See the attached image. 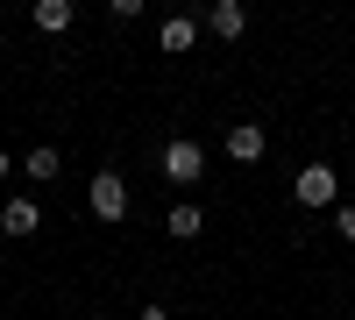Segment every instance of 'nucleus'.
Wrapping results in <instances>:
<instances>
[{"label": "nucleus", "instance_id": "1", "mask_svg": "<svg viewBox=\"0 0 355 320\" xmlns=\"http://www.w3.org/2000/svg\"><path fill=\"white\" fill-rule=\"evenodd\" d=\"M85 207H93L100 221H121V214H128V178H121V171H93V185H85Z\"/></svg>", "mask_w": 355, "mask_h": 320}, {"label": "nucleus", "instance_id": "2", "mask_svg": "<svg viewBox=\"0 0 355 320\" xmlns=\"http://www.w3.org/2000/svg\"><path fill=\"white\" fill-rule=\"evenodd\" d=\"M291 199H299V207H334V199H341L334 164H306L299 178H291Z\"/></svg>", "mask_w": 355, "mask_h": 320}, {"label": "nucleus", "instance_id": "3", "mask_svg": "<svg viewBox=\"0 0 355 320\" xmlns=\"http://www.w3.org/2000/svg\"><path fill=\"white\" fill-rule=\"evenodd\" d=\"M199 171H206V150H199L192 135H171L164 142V178L171 185H199Z\"/></svg>", "mask_w": 355, "mask_h": 320}, {"label": "nucleus", "instance_id": "4", "mask_svg": "<svg viewBox=\"0 0 355 320\" xmlns=\"http://www.w3.org/2000/svg\"><path fill=\"white\" fill-rule=\"evenodd\" d=\"M43 228V207L36 199H8V207H0V235H15V242H28Z\"/></svg>", "mask_w": 355, "mask_h": 320}, {"label": "nucleus", "instance_id": "5", "mask_svg": "<svg viewBox=\"0 0 355 320\" xmlns=\"http://www.w3.org/2000/svg\"><path fill=\"white\" fill-rule=\"evenodd\" d=\"M206 28H214L220 43H234L249 28V8H242V0H214V8H206Z\"/></svg>", "mask_w": 355, "mask_h": 320}, {"label": "nucleus", "instance_id": "6", "mask_svg": "<svg viewBox=\"0 0 355 320\" xmlns=\"http://www.w3.org/2000/svg\"><path fill=\"white\" fill-rule=\"evenodd\" d=\"M263 150H270V135H263L256 121H234V128H227V157H234V164H256Z\"/></svg>", "mask_w": 355, "mask_h": 320}, {"label": "nucleus", "instance_id": "7", "mask_svg": "<svg viewBox=\"0 0 355 320\" xmlns=\"http://www.w3.org/2000/svg\"><path fill=\"white\" fill-rule=\"evenodd\" d=\"M157 43H164L171 57H185V50L199 43V22H192V15H171V22H164V36H157Z\"/></svg>", "mask_w": 355, "mask_h": 320}, {"label": "nucleus", "instance_id": "8", "mask_svg": "<svg viewBox=\"0 0 355 320\" xmlns=\"http://www.w3.org/2000/svg\"><path fill=\"white\" fill-rule=\"evenodd\" d=\"M164 228H171L178 242H199V228H206V221H199V207H192V199H178V207H171V221H164Z\"/></svg>", "mask_w": 355, "mask_h": 320}, {"label": "nucleus", "instance_id": "9", "mask_svg": "<svg viewBox=\"0 0 355 320\" xmlns=\"http://www.w3.org/2000/svg\"><path fill=\"white\" fill-rule=\"evenodd\" d=\"M36 28H43V36L71 28V0H36Z\"/></svg>", "mask_w": 355, "mask_h": 320}, {"label": "nucleus", "instance_id": "10", "mask_svg": "<svg viewBox=\"0 0 355 320\" xmlns=\"http://www.w3.org/2000/svg\"><path fill=\"white\" fill-rule=\"evenodd\" d=\"M57 171H64V157H57L50 142H43V150H28V178H36V185H50Z\"/></svg>", "mask_w": 355, "mask_h": 320}, {"label": "nucleus", "instance_id": "11", "mask_svg": "<svg viewBox=\"0 0 355 320\" xmlns=\"http://www.w3.org/2000/svg\"><path fill=\"white\" fill-rule=\"evenodd\" d=\"M334 235H341V242H355V207H334Z\"/></svg>", "mask_w": 355, "mask_h": 320}, {"label": "nucleus", "instance_id": "12", "mask_svg": "<svg viewBox=\"0 0 355 320\" xmlns=\"http://www.w3.org/2000/svg\"><path fill=\"white\" fill-rule=\"evenodd\" d=\"M0 178H8V150H0Z\"/></svg>", "mask_w": 355, "mask_h": 320}]
</instances>
